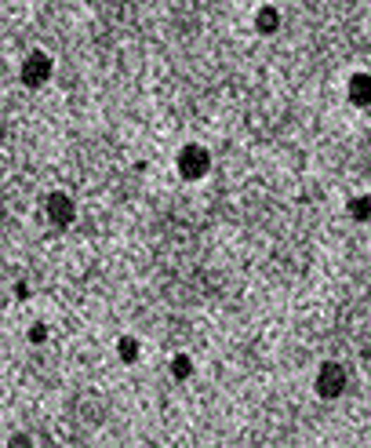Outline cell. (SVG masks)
<instances>
[{
  "label": "cell",
  "mask_w": 371,
  "mask_h": 448,
  "mask_svg": "<svg viewBox=\"0 0 371 448\" xmlns=\"http://www.w3.org/2000/svg\"><path fill=\"white\" fill-rule=\"evenodd\" d=\"M346 382H349V375H346V368L339 365V361H324V365L317 368V394L324 397V401H332V397H342V390H346Z\"/></svg>",
  "instance_id": "6da1fadb"
},
{
  "label": "cell",
  "mask_w": 371,
  "mask_h": 448,
  "mask_svg": "<svg viewBox=\"0 0 371 448\" xmlns=\"http://www.w3.org/2000/svg\"><path fill=\"white\" fill-rule=\"evenodd\" d=\"M208 168H211V154H208L204 146L189 142V146L179 149V175L182 179H204Z\"/></svg>",
  "instance_id": "7a4b0ae2"
},
{
  "label": "cell",
  "mask_w": 371,
  "mask_h": 448,
  "mask_svg": "<svg viewBox=\"0 0 371 448\" xmlns=\"http://www.w3.org/2000/svg\"><path fill=\"white\" fill-rule=\"evenodd\" d=\"M44 216H48V223H51V226L65 230V226L73 223V216H77V208H73L70 194H62V189H51V194L44 197Z\"/></svg>",
  "instance_id": "3957f363"
},
{
  "label": "cell",
  "mask_w": 371,
  "mask_h": 448,
  "mask_svg": "<svg viewBox=\"0 0 371 448\" xmlns=\"http://www.w3.org/2000/svg\"><path fill=\"white\" fill-rule=\"evenodd\" d=\"M48 77H51V55H44V51L26 55V62H22V84L26 88H40V84H48Z\"/></svg>",
  "instance_id": "277c9868"
},
{
  "label": "cell",
  "mask_w": 371,
  "mask_h": 448,
  "mask_svg": "<svg viewBox=\"0 0 371 448\" xmlns=\"http://www.w3.org/2000/svg\"><path fill=\"white\" fill-rule=\"evenodd\" d=\"M346 92H349V102L353 106H371V77L367 73H353Z\"/></svg>",
  "instance_id": "5b68a950"
},
{
  "label": "cell",
  "mask_w": 371,
  "mask_h": 448,
  "mask_svg": "<svg viewBox=\"0 0 371 448\" xmlns=\"http://www.w3.org/2000/svg\"><path fill=\"white\" fill-rule=\"evenodd\" d=\"M255 30L262 33V37H270V33H277L280 30V11L277 8H258V15H255Z\"/></svg>",
  "instance_id": "8992f818"
},
{
  "label": "cell",
  "mask_w": 371,
  "mask_h": 448,
  "mask_svg": "<svg viewBox=\"0 0 371 448\" xmlns=\"http://www.w3.org/2000/svg\"><path fill=\"white\" fill-rule=\"evenodd\" d=\"M117 354H120V361H139V339H131V335H124L120 343H117Z\"/></svg>",
  "instance_id": "52a82bcc"
},
{
  "label": "cell",
  "mask_w": 371,
  "mask_h": 448,
  "mask_svg": "<svg viewBox=\"0 0 371 448\" xmlns=\"http://www.w3.org/2000/svg\"><path fill=\"white\" fill-rule=\"evenodd\" d=\"M349 216H353V219H371V197L364 194V197H353V201H349Z\"/></svg>",
  "instance_id": "ba28073f"
},
{
  "label": "cell",
  "mask_w": 371,
  "mask_h": 448,
  "mask_svg": "<svg viewBox=\"0 0 371 448\" xmlns=\"http://www.w3.org/2000/svg\"><path fill=\"white\" fill-rule=\"evenodd\" d=\"M171 375H175V379H189V375H193V361H189L186 354H179V357L171 361Z\"/></svg>",
  "instance_id": "9c48e42d"
},
{
  "label": "cell",
  "mask_w": 371,
  "mask_h": 448,
  "mask_svg": "<svg viewBox=\"0 0 371 448\" xmlns=\"http://www.w3.org/2000/svg\"><path fill=\"white\" fill-rule=\"evenodd\" d=\"M48 339V325H33L30 328V343H44Z\"/></svg>",
  "instance_id": "30bf717a"
}]
</instances>
